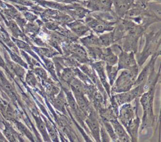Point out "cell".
<instances>
[{
  "instance_id": "1",
  "label": "cell",
  "mask_w": 161,
  "mask_h": 142,
  "mask_svg": "<svg viewBox=\"0 0 161 142\" xmlns=\"http://www.w3.org/2000/svg\"><path fill=\"white\" fill-rule=\"evenodd\" d=\"M138 74V66L128 69H123L113 84L110 93L114 94L115 93L125 92L131 89L134 86Z\"/></svg>"
},
{
  "instance_id": "2",
  "label": "cell",
  "mask_w": 161,
  "mask_h": 142,
  "mask_svg": "<svg viewBox=\"0 0 161 142\" xmlns=\"http://www.w3.org/2000/svg\"><path fill=\"white\" fill-rule=\"evenodd\" d=\"M155 91V86L150 88L148 91L141 94L140 103L143 108V117L141 128L143 129L150 126L153 124L154 114H153V98Z\"/></svg>"
},
{
  "instance_id": "3",
  "label": "cell",
  "mask_w": 161,
  "mask_h": 142,
  "mask_svg": "<svg viewBox=\"0 0 161 142\" xmlns=\"http://www.w3.org/2000/svg\"><path fill=\"white\" fill-rule=\"evenodd\" d=\"M140 86H136L134 88L130 90L116 93V94H112V98L114 99L118 106H121L125 103H129L131 101L136 99L138 97L140 96Z\"/></svg>"
},
{
  "instance_id": "4",
  "label": "cell",
  "mask_w": 161,
  "mask_h": 142,
  "mask_svg": "<svg viewBox=\"0 0 161 142\" xmlns=\"http://www.w3.org/2000/svg\"><path fill=\"white\" fill-rule=\"evenodd\" d=\"M2 119L3 120H0L4 126L3 129H2V133L8 141H25L23 137V135L19 133L18 130H16V129L14 127L11 123L4 119L2 118Z\"/></svg>"
},
{
  "instance_id": "5",
  "label": "cell",
  "mask_w": 161,
  "mask_h": 142,
  "mask_svg": "<svg viewBox=\"0 0 161 142\" xmlns=\"http://www.w3.org/2000/svg\"><path fill=\"white\" fill-rule=\"evenodd\" d=\"M136 113L137 111L135 113V107L133 106L130 103L123 104L121 105L119 109V113L118 114V121L126 128L132 119L135 118Z\"/></svg>"
},
{
  "instance_id": "6",
  "label": "cell",
  "mask_w": 161,
  "mask_h": 142,
  "mask_svg": "<svg viewBox=\"0 0 161 142\" xmlns=\"http://www.w3.org/2000/svg\"><path fill=\"white\" fill-rule=\"evenodd\" d=\"M117 64L118 71L121 69H128L138 66L133 51L128 53L121 51L118 55Z\"/></svg>"
},
{
  "instance_id": "7",
  "label": "cell",
  "mask_w": 161,
  "mask_h": 142,
  "mask_svg": "<svg viewBox=\"0 0 161 142\" xmlns=\"http://www.w3.org/2000/svg\"><path fill=\"white\" fill-rule=\"evenodd\" d=\"M92 68L97 72V76L104 89L108 95H110V85L108 83L107 76L105 71V63L102 60H99L96 61L91 62L89 64Z\"/></svg>"
},
{
  "instance_id": "8",
  "label": "cell",
  "mask_w": 161,
  "mask_h": 142,
  "mask_svg": "<svg viewBox=\"0 0 161 142\" xmlns=\"http://www.w3.org/2000/svg\"><path fill=\"white\" fill-rule=\"evenodd\" d=\"M96 111L93 109L85 119L86 123L89 127L91 133L96 141H101L100 138V123L97 119Z\"/></svg>"
},
{
  "instance_id": "9",
  "label": "cell",
  "mask_w": 161,
  "mask_h": 142,
  "mask_svg": "<svg viewBox=\"0 0 161 142\" xmlns=\"http://www.w3.org/2000/svg\"><path fill=\"white\" fill-rule=\"evenodd\" d=\"M159 55H160V50H158V52L156 51L154 54H152L151 59H150L148 63L146 64V66L142 69L141 73L139 74H138L133 86H142L144 84L151 71V69H152L153 67L155 66L156 59Z\"/></svg>"
},
{
  "instance_id": "10",
  "label": "cell",
  "mask_w": 161,
  "mask_h": 142,
  "mask_svg": "<svg viewBox=\"0 0 161 142\" xmlns=\"http://www.w3.org/2000/svg\"><path fill=\"white\" fill-rule=\"evenodd\" d=\"M114 131L117 136L118 141H131V138L126 133L123 126L117 119H113L109 121Z\"/></svg>"
},
{
  "instance_id": "11",
  "label": "cell",
  "mask_w": 161,
  "mask_h": 142,
  "mask_svg": "<svg viewBox=\"0 0 161 142\" xmlns=\"http://www.w3.org/2000/svg\"><path fill=\"white\" fill-rule=\"evenodd\" d=\"M74 97L79 108L86 116L92 110L94 109L91 106V102L86 98V96H85V94L74 96Z\"/></svg>"
},
{
  "instance_id": "12",
  "label": "cell",
  "mask_w": 161,
  "mask_h": 142,
  "mask_svg": "<svg viewBox=\"0 0 161 142\" xmlns=\"http://www.w3.org/2000/svg\"><path fill=\"white\" fill-rule=\"evenodd\" d=\"M140 122L141 121L136 114V117L133 119L129 124L125 128L127 132L128 133V135L130 136L131 141H137L138 128L140 124Z\"/></svg>"
},
{
  "instance_id": "13",
  "label": "cell",
  "mask_w": 161,
  "mask_h": 142,
  "mask_svg": "<svg viewBox=\"0 0 161 142\" xmlns=\"http://www.w3.org/2000/svg\"><path fill=\"white\" fill-rule=\"evenodd\" d=\"M0 46L1 48H4L6 51L7 52L8 54L9 55V58L12 61L14 62L19 64L23 68H25L26 69H28V64L23 60V59L20 56V54L16 53V52L13 51L11 49H10L8 46H7L1 39H0Z\"/></svg>"
},
{
  "instance_id": "14",
  "label": "cell",
  "mask_w": 161,
  "mask_h": 142,
  "mask_svg": "<svg viewBox=\"0 0 161 142\" xmlns=\"http://www.w3.org/2000/svg\"><path fill=\"white\" fill-rule=\"evenodd\" d=\"M101 60L103 61L106 64L108 65H116L118 62V56L115 54L111 48H106L102 49V54Z\"/></svg>"
},
{
  "instance_id": "15",
  "label": "cell",
  "mask_w": 161,
  "mask_h": 142,
  "mask_svg": "<svg viewBox=\"0 0 161 142\" xmlns=\"http://www.w3.org/2000/svg\"><path fill=\"white\" fill-rule=\"evenodd\" d=\"M52 104L54 106V107L57 109L65 113L67 99L63 89H62L59 91L58 94L56 95V97H54L53 99H52Z\"/></svg>"
},
{
  "instance_id": "16",
  "label": "cell",
  "mask_w": 161,
  "mask_h": 142,
  "mask_svg": "<svg viewBox=\"0 0 161 142\" xmlns=\"http://www.w3.org/2000/svg\"><path fill=\"white\" fill-rule=\"evenodd\" d=\"M12 123V124L14 126V127L18 131L19 133H21L23 136H25L27 138H28L30 141H34L35 138L33 137V134L30 131V129L27 128V126L24 124L19 119H13L9 121Z\"/></svg>"
},
{
  "instance_id": "17",
  "label": "cell",
  "mask_w": 161,
  "mask_h": 142,
  "mask_svg": "<svg viewBox=\"0 0 161 142\" xmlns=\"http://www.w3.org/2000/svg\"><path fill=\"white\" fill-rule=\"evenodd\" d=\"M34 119L36 123V125L37 126L38 129L39 130L40 133H41L43 139L46 141H50V138L48 136L46 126H45V124L44 123V121L40 118V116H37V115H35L34 114H32Z\"/></svg>"
},
{
  "instance_id": "18",
  "label": "cell",
  "mask_w": 161,
  "mask_h": 142,
  "mask_svg": "<svg viewBox=\"0 0 161 142\" xmlns=\"http://www.w3.org/2000/svg\"><path fill=\"white\" fill-rule=\"evenodd\" d=\"M60 78L62 81L69 85L70 81L75 77L74 68L65 67L64 68L59 74Z\"/></svg>"
},
{
  "instance_id": "19",
  "label": "cell",
  "mask_w": 161,
  "mask_h": 142,
  "mask_svg": "<svg viewBox=\"0 0 161 142\" xmlns=\"http://www.w3.org/2000/svg\"><path fill=\"white\" fill-rule=\"evenodd\" d=\"M87 49L88 56L92 61L101 60L102 48L98 46H87Z\"/></svg>"
},
{
  "instance_id": "20",
  "label": "cell",
  "mask_w": 161,
  "mask_h": 142,
  "mask_svg": "<svg viewBox=\"0 0 161 142\" xmlns=\"http://www.w3.org/2000/svg\"><path fill=\"white\" fill-rule=\"evenodd\" d=\"M31 49L33 51L38 54L40 57H46V58H53L54 56L58 54L56 51L53 49H47V48H38L34 46H32Z\"/></svg>"
},
{
  "instance_id": "21",
  "label": "cell",
  "mask_w": 161,
  "mask_h": 142,
  "mask_svg": "<svg viewBox=\"0 0 161 142\" xmlns=\"http://www.w3.org/2000/svg\"><path fill=\"white\" fill-rule=\"evenodd\" d=\"M105 71H106V76L109 79V84L110 86H112L116 79L117 73L118 72L117 66L116 65L111 66V65L106 64Z\"/></svg>"
},
{
  "instance_id": "22",
  "label": "cell",
  "mask_w": 161,
  "mask_h": 142,
  "mask_svg": "<svg viewBox=\"0 0 161 142\" xmlns=\"http://www.w3.org/2000/svg\"><path fill=\"white\" fill-rule=\"evenodd\" d=\"M42 117L43 118V121L45 124V126H46V128H47V132H48L50 138L53 141H58L59 140H58V134H57V133L55 129L54 128L53 126L44 116H42Z\"/></svg>"
},
{
  "instance_id": "23",
  "label": "cell",
  "mask_w": 161,
  "mask_h": 142,
  "mask_svg": "<svg viewBox=\"0 0 161 142\" xmlns=\"http://www.w3.org/2000/svg\"><path fill=\"white\" fill-rule=\"evenodd\" d=\"M24 79L25 83L32 88H35L38 84V83L35 73L30 69H28L27 73L25 74Z\"/></svg>"
},
{
  "instance_id": "24",
  "label": "cell",
  "mask_w": 161,
  "mask_h": 142,
  "mask_svg": "<svg viewBox=\"0 0 161 142\" xmlns=\"http://www.w3.org/2000/svg\"><path fill=\"white\" fill-rule=\"evenodd\" d=\"M113 33H108L101 36L99 38H98L99 47H108L113 43Z\"/></svg>"
},
{
  "instance_id": "25",
  "label": "cell",
  "mask_w": 161,
  "mask_h": 142,
  "mask_svg": "<svg viewBox=\"0 0 161 142\" xmlns=\"http://www.w3.org/2000/svg\"><path fill=\"white\" fill-rule=\"evenodd\" d=\"M6 24L8 26V27L9 28V29H10V31H11L12 35L13 36L14 38H17L18 37H22V33L20 31V29H19V28L18 27L17 24H16V23L13 21V20H8V21H7Z\"/></svg>"
},
{
  "instance_id": "26",
  "label": "cell",
  "mask_w": 161,
  "mask_h": 142,
  "mask_svg": "<svg viewBox=\"0 0 161 142\" xmlns=\"http://www.w3.org/2000/svg\"><path fill=\"white\" fill-rule=\"evenodd\" d=\"M103 121V124L109 136V138L112 139V141H118V139L117 138V136L116 135L114 129L113 128V126L111 125V124L110 123V122L109 121H106V120H103L102 119Z\"/></svg>"
},
{
  "instance_id": "27",
  "label": "cell",
  "mask_w": 161,
  "mask_h": 142,
  "mask_svg": "<svg viewBox=\"0 0 161 142\" xmlns=\"http://www.w3.org/2000/svg\"><path fill=\"white\" fill-rule=\"evenodd\" d=\"M70 27H71L72 30L78 36L82 35L88 30V28L87 26H86L83 24L79 23H75L74 24H72L70 26Z\"/></svg>"
},
{
  "instance_id": "28",
  "label": "cell",
  "mask_w": 161,
  "mask_h": 142,
  "mask_svg": "<svg viewBox=\"0 0 161 142\" xmlns=\"http://www.w3.org/2000/svg\"><path fill=\"white\" fill-rule=\"evenodd\" d=\"M100 138L101 141H110L111 138H109L103 124L100 128Z\"/></svg>"
},
{
  "instance_id": "29",
  "label": "cell",
  "mask_w": 161,
  "mask_h": 142,
  "mask_svg": "<svg viewBox=\"0 0 161 142\" xmlns=\"http://www.w3.org/2000/svg\"><path fill=\"white\" fill-rule=\"evenodd\" d=\"M1 48L0 47V68H1L2 69H3L4 73H5L6 74H7V73H8V69H7V68H6V63H5L4 60V58H3V56L1 55Z\"/></svg>"
},
{
  "instance_id": "30",
  "label": "cell",
  "mask_w": 161,
  "mask_h": 142,
  "mask_svg": "<svg viewBox=\"0 0 161 142\" xmlns=\"http://www.w3.org/2000/svg\"><path fill=\"white\" fill-rule=\"evenodd\" d=\"M7 139L4 136L2 131H0V142H7Z\"/></svg>"
},
{
  "instance_id": "31",
  "label": "cell",
  "mask_w": 161,
  "mask_h": 142,
  "mask_svg": "<svg viewBox=\"0 0 161 142\" xmlns=\"http://www.w3.org/2000/svg\"><path fill=\"white\" fill-rule=\"evenodd\" d=\"M56 1L58 2H60V3H72L74 1H75V0H55Z\"/></svg>"
},
{
  "instance_id": "32",
  "label": "cell",
  "mask_w": 161,
  "mask_h": 142,
  "mask_svg": "<svg viewBox=\"0 0 161 142\" xmlns=\"http://www.w3.org/2000/svg\"><path fill=\"white\" fill-rule=\"evenodd\" d=\"M33 1H39V0H33Z\"/></svg>"
}]
</instances>
